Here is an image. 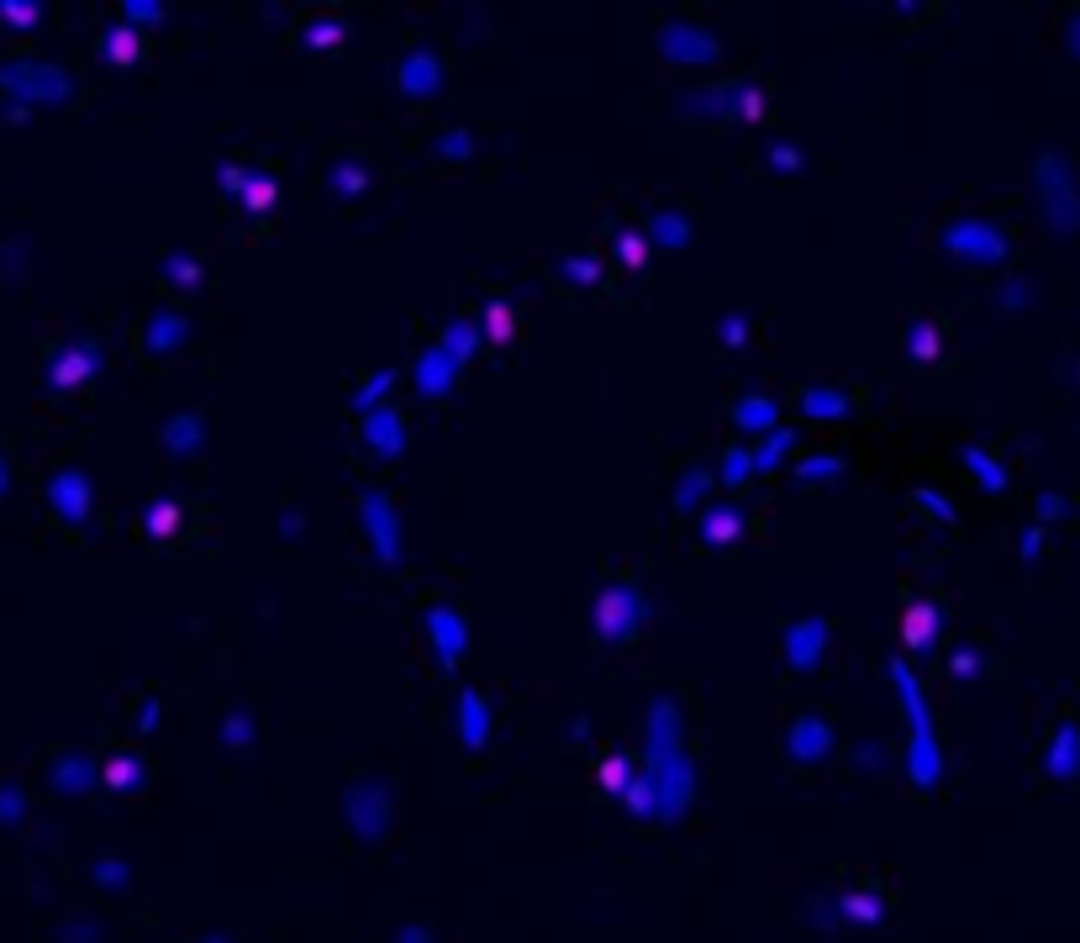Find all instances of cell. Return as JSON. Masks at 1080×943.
<instances>
[{
    "label": "cell",
    "mask_w": 1080,
    "mask_h": 943,
    "mask_svg": "<svg viewBox=\"0 0 1080 943\" xmlns=\"http://www.w3.org/2000/svg\"><path fill=\"white\" fill-rule=\"evenodd\" d=\"M0 90L21 106H69L75 75L63 63L38 59V53H11V59H0Z\"/></svg>",
    "instance_id": "cell-1"
},
{
    "label": "cell",
    "mask_w": 1080,
    "mask_h": 943,
    "mask_svg": "<svg viewBox=\"0 0 1080 943\" xmlns=\"http://www.w3.org/2000/svg\"><path fill=\"white\" fill-rule=\"evenodd\" d=\"M638 617H643V602L633 585H606L596 596V612H591V623L606 643H627L638 633Z\"/></svg>",
    "instance_id": "cell-2"
},
{
    "label": "cell",
    "mask_w": 1080,
    "mask_h": 943,
    "mask_svg": "<svg viewBox=\"0 0 1080 943\" xmlns=\"http://www.w3.org/2000/svg\"><path fill=\"white\" fill-rule=\"evenodd\" d=\"M42 496H48V506H53V517H59V523H69V527L90 523V502H96V490H90V475H85V469H59V475H48Z\"/></svg>",
    "instance_id": "cell-3"
},
{
    "label": "cell",
    "mask_w": 1080,
    "mask_h": 943,
    "mask_svg": "<svg viewBox=\"0 0 1080 943\" xmlns=\"http://www.w3.org/2000/svg\"><path fill=\"white\" fill-rule=\"evenodd\" d=\"M100 369V343L96 338H80V343H69V348H59L53 354V364H48V390H80L90 375Z\"/></svg>",
    "instance_id": "cell-4"
},
{
    "label": "cell",
    "mask_w": 1080,
    "mask_h": 943,
    "mask_svg": "<svg viewBox=\"0 0 1080 943\" xmlns=\"http://www.w3.org/2000/svg\"><path fill=\"white\" fill-rule=\"evenodd\" d=\"M654 48L670 53L675 63H712L717 59V38L701 32V27H691V21H670L660 38H654Z\"/></svg>",
    "instance_id": "cell-5"
},
{
    "label": "cell",
    "mask_w": 1080,
    "mask_h": 943,
    "mask_svg": "<svg viewBox=\"0 0 1080 943\" xmlns=\"http://www.w3.org/2000/svg\"><path fill=\"white\" fill-rule=\"evenodd\" d=\"M949 248L964 254V259H975V264L1007 259V238H1001L997 227H985V221H960V227H949Z\"/></svg>",
    "instance_id": "cell-6"
},
{
    "label": "cell",
    "mask_w": 1080,
    "mask_h": 943,
    "mask_svg": "<svg viewBox=\"0 0 1080 943\" xmlns=\"http://www.w3.org/2000/svg\"><path fill=\"white\" fill-rule=\"evenodd\" d=\"M48 781H53V791H59V796H85V791L100 781V764L90 760L85 748H63L59 760L48 764Z\"/></svg>",
    "instance_id": "cell-7"
},
{
    "label": "cell",
    "mask_w": 1080,
    "mask_h": 943,
    "mask_svg": "<svg viewBox=\"0 0 1080 943\" xmlns=\"http://www.w3.org/2000/svg\"><path fill=\"white\" fill-rule=\"evenodd\" d=\"M422 623H427V633H433V648H438L443 664L464 659V643H469V633H464V617L454 612V606L433 602L427 612H422Z\"/></svg>",
    "instance_id": "cell-8"
},
{
    "label": "cell",
    "mask_w": 1080,
    "mask_h": 943,
    "mask_svg": "<svg viewBox=\"0 0 1080 943\" xmlns=\"http://www.w3.org/2000/svg\"><path fill=\"white\" fill-rule=\"evenodd\" d=\"M185 338H190V317H185V311H169V306H164V311H153V317L142 321V354H148V359L175 354Z\"/></svg>",
    "instance_id": "cell-9"
},
{
    "label": "cell",
    "mask_w": 1080,
    "mask_h": 943,
    "mask_svg": "<svg viewBox=\"0 0 1080 943\" xmlns=\"http://www.w3.org/2000/svg\"><path fill=\"white\" fill-rule=\"evenodd\" d=\"M785 748H791V760H801V764H818L828 748H833V723L828 717H818V712H806V717H796L791 723V733H785Z\"/></svg>",
    "instance_id": "cell-10"
},
{
    "label": "cell",
    "mask_w": 1080,
    "mask_h": 943,
    "mask_svg": "<svg viewBox=\"0 0 1080 943\" xmlns=\"http://www.w3.org/2000/svg\"><path fill=\"white\" fill-rule=\"evenodd\" d=\"M364 443H369L375 454H385V459H396L400 443H406V421H400L396 406H380V411H369V421H364Z\"/></svg>",
    "instance_id": "cell-11"
},
{
    "label": "cell",
    "mask_w": 1080,
    "mask_h": 943,
    "mask_svg": "<svg viewBox=\"0 0 1080 943\" xmlns=\"http://www.w3.org/2000/svg\"><path fill=\"white\" fill-rule=\"evenodd\" d=\"M164 448L175 454V459H185V454H196L200 443H206V417L200 411H180V417H169L164 421Z\"/></svg>",
    "instance_id": "cell-12"
},
{
    "label": "cell",
    "mask_w": 1080,
    "mask_h": 943,
    "mask_svg": "<svg viewBox=\"0 0 1080 943\" xmlns=\"http://www.w3.org/2000/svg\"><path fill=\"white\" fill-rule=\"evenodd\" d=\"M459 738L469 748H485V738H491V706L480 691H459Z\"/></svg>",
    "instance_id": "cell-13"
},
{
    "label": "cell",
    "mask_w": 1080,
    "mask_h": 943,
    "mask_svg": "<svg viewBox=\"0 0 1080 943\" xmlns=\"http://www.w3.org/2000/svg\"><path fill=\"white\" fill-rule=\"evenodd\" d=\"M438 85H443V63L433 53H406V63H400V90L406 96H433Z\"/></svg>",
    "instance_id": "cell-14"
},
{
    "label": "cell",
    "mask_w": 1080,
    "mask_h": 943,
    "mask_svg": "<svg viewBox=\"0 0 1080 943\" xmlns=\"http://www.w3.org/2000/svg\"><path fill=\"white\" fill-rule=\"evenodd\" d=\"M100 59L111 63V69H132V63L142 59V38H138V27H127V21H117L106 38H100Z\"/></svg>",
    "instance_id": "cell-15"
},
{
    "label": "cell",
    "mask_w": 1080,
    "mask_h": 943,
    "mask_svg": "<svg viewBox=\"0 0 1080 943\" xmlns=\"http://www.w3.org/2000/svg\"><path fill=\"white\" fill-rule=\"evenodd\" d=\"M822 638H828V623H796L785 633V659L796 664V669H812L822 654Z\"/></svg>",
    "instance_id": "cell-16"
},
{
    "label": "cell",
    "mask_w": 1080,
    "mask_h": 943,
    "mask_svg": "<svg viewBox=\"0 0 1080 943\" xmlns=\"http://www.w3.org/2000/svg\"><path fill=\"white\" fill-rule=\"evenodd\" d=\"M459 375V359L448 348H433L427 359H417V390L422 396H443V385Z\"/></svg>",
    "instance_id": "cell-17"
},
{
    "label": "cell",
    "mask_w": 1080,
    "mask_h": 943,
    "mask_svg": "<svg viewBox=\"0 0 1080 943\" xmlns=\"http://www.w3.org/2000/svg\"><path fill=\"white\" fill-rule=\"evenodd\" d=\"M321 185H327L333 196H343V201H354V196H364V190H369V169H364L359 159H338V163H327Z\"/></svg>",
    "instance_id": "cell-18"
},
{
    "label": "cell",
    "mask_w": 1080,
    "mask_h": 943,
    "mask_svg": "<svg viewBox=\"0 0 1080 943\" xmlns=\"http://www.w3.org/2000/svg\"><path fill=\"white\" fill-rule=\"evenodd\" d=\"M1076 764H1080V723H1064L1060 733H1054V754L1043 760V770H1049L1054 781H1070Z\"/></svg>",
    "instance_id": "cell-19"
},
{
    "label": "cell",
    "mask_w": 1080,
    "mask_h": 943,
    "mask_svg": "<svg viewBox=\"0 0 1080 943\" xmlns=\"http://www.w3.org/2000/svg\"><path fill=\"white\" fill-rule=\"evenodd\" d=\"M933 627H939V606H933V602H912V606H906V627H901V638H906L912 654H928Z\"/></svg>",
    "instance_id": "cell-20"
},
{
    "label": "cell",
    "mask_w": 1080,
    "mask_h": 943,
    "mask_svg": "<svg viewBox=\"0 0 1080 943\" xmlns=\"http://www.w3.org/2000/svg\"><path fill=\"white\" fill-rule=\"evenodd\" d=\"M843 480V459L839 454H806L796 464V485L801 490H822V485H839Z\"/></svg>",
    "instance_id": "cell-21"
},
{
    "label": "cell",
    "mask_w": 1080,
    "mask_h": 943,
    "mask_svg": "<svg viewBox=\"0 0 1080 943\" xmlns=\"http://www.w3.org/2000/svg\"><path fill=\"white\" fill-rule=\"evenodd\" d=\"M142 775H148V764L138 754H111L100 764V785H111V791H138Z\"/></svg>",
    "instance_id": "cell-22"
},
{
    "label": "cell",
    "mask_w": 1080,
    "mask_h": 943,
    "mask_svg": "<svg viewBox=\"0 0 1080 943\" xmlns=\"http://www.w3.org/2000/svg\"><path fill=\"white\" fill-rule=\"evenodd\" d=\"M739 533H743V512H739V506H717V512H706V517H701V538L712 543V548L733 543Z\"/></svg>",
    "instance_id": "cell-23"
},
{
    "label": "cell",
    "mask_w": 1080,
    "mask_h": 943,
    "mask_svg": "<svg viewBox=\"0 0 1080 943\" xmlns=\"http://www.w3.org/2000/svg\"><path fill=\"white\" fill-rule=\"evenodd\" d=\"M185 527V512H180V502H153L148 512H142V533L153 543H164V538H175Z\"/></svg>",
    "instance_id": "cell-24"
},
{
    "label": "cell",
    "mask_w": 1080,
    "mask_h": 943,
    "mask_svg": "<svg viewBox=\"0 0 1080 943\" xmlns=\"http://www.w3.org/2000/svg\"><path fill=\"white\" fill-rule=\"evenodd\" d=\"M733 421H739L743 433H775V421H781V406L770 401V396H749V401L733 411Z\"/></svg>",
    "instance_id": "cell-25"
},
{
    "label": "cell",
    "mask_w": 1080,
    "mask_h": 943,
    "mask_svg": "<svg viewBox=\"0 0 1080 943\" xmlns=\"http://www.w3.org/2000/svg\"><path fill=\"white\" fill-rule=\"evenodd\" d=\"M801 417H812V421L849 417V396H843V390H806V396H801Z\"/></svg>",
    "instance_id": "cell-26"
},
{
    "label": "cell",
    "mask_w": 1080,
    "mask_h": 943,
    "mask_svg": "<svg viewBox=\"0 0 1080 943\" xmlns=\"http://www.w3.org/2000/svg\"><path fill=\"white\" fill-rule=\"evenodd\" d=\"M364 517H369V533L380 538V559H396V527H390V512H385V496H364Z\"/></svg>",
    "instance_id": "cell-27"
},
{
    "label": "cell",
    "mask_w": 1080,
    "mask_h": 943,
    "mask_svg": "<svg viewBox=\"0 0 1080 943\" xmlns=\"http://www.w3.org/2000/svg\"><path fill=\"white\" fill-rule=\"evenodd\" d=\"M960 459H964V469H970V475L981 480V490H1001V485H1007V469H1001V464L991 459V454H985L981 443H970Z\"/></svg>",
    "instance_id": "cell-28"
},
{
    "label": "cell",
    "mask_w": 1080,
    "mask_h": 943,
    "mask_svg": "<svg viewBox=\"0 0 1080 943\" xmlns=\"http://www.w3.org/2000/svg\"><path fill=\"white\" fill-rule=\"evenodd\" d=\"M42 17H48L42 0H0V27H11V32H32Z\"/></svg>",
    "instance_id": "cell-29"
},
{
    "label": "cell",
    "mask_w": 1080,
    "mask_h": 943,
    "mask_svg": "<svg viewBox=\"0 0 1080 943\" xmlns=\"http://www.w3.org/2000/svg\"><path fill=\"white\" fill-rule=\"evenodd\" d=\"M648 232H654L660 248H685V242H691V221H685L681 211H660V217L648 221Z\"/></svg>",
    "instance_id": "cell-30"
},
{
    "label": "cell",
    "mask_w": 1080,
    "mask_h": 943,
    "mask_svg": "<svg viewBox=\"0 0 1080 943\" xmlns=\"http://www.w3.org/2000/svg\"><path fill=\"white\" fill-rule=\"evenodd\" d=\"M791 443H796V433H791V427H775V433L764 438V448L754 454V475H770V469L791 454Z\"/></svg>",
    "instance_id": "cell-31"
},
{
    "label": "cell",
    "mask_w": 1080,
    "mask_h": 943,
    "mask_svg": "<svg viewBox=\"0 0 1080 943\" xmlns=\"http://www.w3.org/2000/svg\"><path fill=\"white\" fill-rule=\"evenodd\" d=\"M906 354H912V364H939V327L933 321H918L906 332Z\"/></svg>",
    "instance_id": "cell-32"
},
{
    "label": "cell",
    "mask_w": 1080,
    "mask_h": 943,
    "mask_svg": "<svg viewBox=\"0 0 1080 943\" xmlns=\"http://www.w3.org/2000/svg\"><path fill=\"white\" fill-rule=\"evenodd\" d=\"M881 912H885V902H881V896H870V891L843 896V902H839V917H849V923H881Z\"/></svg>",
    "instance_id": "cell-33"
},
{
    "label": "cell",
    "mask_w": 1080,
    "mask_h": 943,
    "mask_svg": "<svg viewBox=\"0 0 1080 943\" xmlns=\"http://www.w3.org/2000/svg\"><path fill=\"white\" fill-rule=\"evenodd\" d=\"M164 280L190 290V285H200V264L190 254H164Z\"/></svg>",
    "instance_id": "cell-34"
},
{
    "label": "cell",
    "mask_w": 1080,
    "mask_h": 943,
    "mask_svg": "<svg viewBox=\"0 0 1080 943\" xmlns=\"http://www.w3.org/2000/svg\"><path fill=\"white\" fill-rule=\"evenodd\" d=\"M706 490H712V469H701V464H696V469H685L681 490H675V506H681V512H691V506H696Z\"/></svg>",
    "instance_id": "cell-35"
},
{
    "label": "cell",
    "mask_w": 1080,
    "mask_h": 943,
    "mask_svg": "<svg viewBox=\"0 0 1080 943\" xmlns=\"http://www.w3.org/2000/svg\"><path fill=\"white\" fill-rule=\"evenodd\" d=\"M754 475V454L743 448V443H733L727 454H722V485H743Z\"/></svg>",
    "instance_id": "cell-36"
},
{
    "label": "cell",
    "mask_w": 1080,
    "mask_h": 943,
    "mask_svg": "<svg viewBox=\"0 0 1080 943\" xmlns=\"http://www.w3.org/2000/svg\"><path fill=\"white\" fill-rule=\"evenodd\" d=\"M485 332H491L496 343H512V332H517V311H512L506 301H491L485 306Z\"/></svg>",
    "instance_id": "cell-37"
},
{
    "label": "cell",
    "mask_w": 1080,
    "mask_h": 943,
    "mask_svg": "<svg viewBox=\"0 0 1080 943\" xmlns=\"http://www.w3.org/2000/svg\"><path fill=\"white\" fill-rule=\"evenodd\" d=\"M275 196H280V185L269 180V175H248V185H242V201H248V211H269V206H275Z\"/></svg>",
    "instance_id": "cell-38"
},
{
    "label": "cell",
    "mask_w": 1080,
    "mask_h": 943,
    "mask_svg": "<svg viewBox=\"0 0 1080 943\" xmlns=\"http://www.w3.org/2000/svg\"><path fill=\"white\" fill-rule=\"evenodd\" d=\"M27 812V785L21 781H0V827H11Z\"/></svg>",
    "instance_id": "cell-39"
},
{
    "label": "cell",
    "mask_w": 1080,
    "mask_h": 943,
    "mask_svg": "<svg viewBox=\"0 0 1080 943\" xmlns=\"http://www.w3.org/2000/svg\"><path fill=\"white\" fill-rule=\"evenodd\" d=\"M475 343H480V332H475V327H469V321H454V327H448V332H443V348H448V354H454V359H469V354H475Z\"/></svg>",
    "instance_id": "cell-40"
},
{
    "label": "cell",
    "mask_w": 1080,
    "mask_h": 943,
    "mask_svg": "<svg viewBox=\"0 0 1080 943\" xmlns=\"http://www.w3.org/2000/svg\"><path fill=\"white\" fill-rule=\"evenodd\" d=\"M733 117H743V121H760L764 117V90H760V85H739V96H733Z\"/></svg>",
    "instance_id": "cell-41"
},
{
    "label": "cell",
    "mask_w": 1080,
    "mask_h": 943,
    "mask_svg": "<svg viewBox=\"0 0 1080 943\" xmlns=\"http://www.w3.org/2000/svg\"><path fill=\"white\" fill-rule=\"evenodd\" d=\"M390 385H396V375L385 369V375H375V380H369L359 396H354V406H359V411H380V401H385V390H390Z\"/></svg>",
    "instance_id": "cell-42"
},
{
    "label": "cell",
    "mask_w": 1080,
    "mask_h": 943,
    "mask_svg": "<svg viewBox=\"0 0 1080 943\" xmlns=\"http://www.w3.org/2000/svg\"><path fill=\"white\" fill-rule=\"evenodd\" d=\"M121 17H127V27H132V21L153 27V21H164V6L159 0H121Z\"/></svg>",
    "instance_id": "cell-43"
},
{
    "label": "cell",
    "mask_w": 1080,
    "mask_h": 943,
    "mask_svg": "<svg viewBox=\"0 0 1080 943\" xmlns=\"http://www.w3.org/2000/svg\"><path fill=\"white\" fill-rule=\"evenodd\" d=\"M596 775H601V791H622V785H633V781H627L633 770H627V760H622V754H612V760H601V770H596Z\"/></svg>",
    "instance_id": "cell-44"
},
{
    "label": "cell",
    "mask_w": 1080,
    "mask_h": 943,
    "mask_svg": "<svg viewBox=\"0 0 1080 943\" xmlns=\"http://www.w3.org/2000/svg\"><path fill=\"white\" fill-rule=\"evenodd\" d=\"M559 269H564V280H575V285H596L601 280V264L596 259H559Z\"/></svg>",
    "instance_id": "cell-45"
},
{
    "label": "cell",
    "mask_w": 1080,
    "mask_h": 943,
    "mask_svg": "<svg viewBox=\"0 0 1080 943\" xmlns=\"http://www.w3.org/2000/svg\"><path fill=\"white\" fill-rule=\"evenodd\" d=\"M764 163L775 169V175H796L801 169V153L791 148V142H770V153H764Z\"/></svg>",
    "instance_id": "cell-46"
},
{
    "label": "cell",
    "mask_w": 1080,
    "mask_h": 943,
    "mask_svg": "<svg viewBox=\"0 0 1080 943\" xmlns=\"http://www.w3.org/2000/svg\"><path fill=\"white\" fill-rule=\"evenodd\" d=\"M438 153L443 159H469V153H475V138H469V132H443Z\"/></svg>",
    "instance_id": "cell-47"
},
{
    "label": "cell",
    "mask_w": 1080,
    "mask_h": 943,
    "mask_svg": "<svg viewBox=\"0 0 1080 943\" xmlns=\"http://www.w3.org/2000/svg\"><path fill=\"white\" fill-rule=\"evenodd\" d=\"M221 738L232 743V748H242V743H254V723H248L242 712H232V717L221 723Z\"/></svg>",
    "instance_id": "cell-48"
},
{
    "label": "cell",
    "mask_w": 1080,
    "mask_h": 943,
    "mask_svg": "<svg viewBox=\"0 0 1080 943\" xmlns=\"http://www.w3.org/2000/svg\"><path fill=\"white\" fill-rule=\"evenodd\" d=\"M306 42H311V48H333V42H343V21H321V27H311Z\"/></svg>",
    "instance_id": "cell-49"
},
{
    "label": "cell",
    "mask_w": 1080,
    "mask_h": 943,
    "mask_svg": "<svg viewBox=\"0 0 1080 943\" xmlns=\"http://www.w3.org/2000/svg\"><path fill=\"white\" fill-rule=\"evenodd\" d=\"M617 254H622V264H633V269H638V264H643V238H638V232H622Z\"/></svg>",
    "instance_id": "cell-50"
},
{
    "label": "cell",
    "mask_w": 1080,
    "mask_h": 943,
    "mask_svg": "<svg viewBox=\"0 0 1080 943\" xmlns=\"http://www.w3.org/2000/svg\"><path fill=\"white\" fill-rule=\"evenodd\" d=\"M949 669H954V675H975V669H981V659H975V648H960V654L949 659Z\"/></svg>",
    "instance_id": "cell-51"
},
{
    "label": "cell",
    "mask_w": 1080,
    "mask_h": 943,
    "mask_svg": "<svg viewBox=\"0 0 1080 943\" xmlns=\"http://www.w3.org/2000/svg\"><path fill=\"white\" fill-rule=\"evenodd\" d=\"M918 506H928L933 517H943V523H949V502H943V496H933V490H918Z\"/></svg>",
    "instance_id": "cell-52"
},
{
    "label": "cell",
    "mask_w": 1080,
    "mask_h": 943,
    "mask_svg": "<svg viewBox=\"0 0 1080 943\" xmlns=\"http://www.w3.org/2000/svg\"><path fill=\"white\" fill-rule=\"evenodd\" d=\"M722 343H743V317H739V311L722 321Z\"/></svg>",
    "instance_id": "cell-53"
},
{
    "label": "cell",
    "mask_w": 1080,
    "mask_h": 943,
    "mask_svg": "<svg viewBox=\"0 0 1080 943\" xmlns=\"http://www.w3.org/2000/svg\"><path fill=\"white\" fill-rule=\"evenodd\" d=\"M17 485V469H11V459H6V448H0V496Z\"/></svg>",
    "instance_id": "cell-54"
},
{
    "label": "cell",
    "mask_w": 1080,
    "mask_h": 943,
    "mask_svg": "<svg viewBox=\"0 0 1080 943\" xmlns=\"http://www.w3.org/2000/svg\"><path fill=\"white\" fill-rule=\"evenodd\" d=\"M1039 543H1043V527H1033V533L1022 538V559H1033V554H1039Z\"/></svg>",
    "instance_id": "cell-55"
},
{
    "label": "cell",
    "mask_w": 1080,
    "mask_h": 943,
    "mask_svg": "<svg viewBox=\"0 0 1080 943\" xmlns=\"http://www.w3.org/2000/svg\"><path fill=\"white\" fill-rule=\"evenodd\" d=\"M1060 512H1064L1060 496H1043V502H1039V517H1060Z\"/></svg>",
    "instance_id": "cell-56"
},
{
    "label": "cell",
    "mask_w": 1080,
    "mask_h": 943,
    "mask_svg": "<svg viewBox=\"0 0 1080 943\" xmlns=\"http://www.w3.org/2000/svg\"><path fill=\"white\" fill-rule=\"evenodd\" d=\"M153 717H159V702L142 706V712H138V727H153Z\"/></svg>",
    "instance_id": "cell-57"
}]
</instances>
